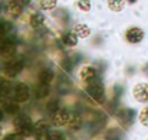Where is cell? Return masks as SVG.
Returning <instances> with one entry per match:
<instances>
[{"mask_svg": "<svg viewBox=\"0 0 148 140\" xmlns=\"http://www.w3.org/2000/svg\"><path fill=\"white\" fill-rule=\"evenodd\" d=\"M39 80L40 83H45V85H49L50 82L53 80V72L50 69H43L39 74Z\"/></svg>", "mask_w": 148, "mask_h": 140, "instance_id": "12", "label": "cell"}, {"mask_svg": "<svg viewBox=\"0 0 148 140\" xmlns=\"http://www.w3.org/2000/svg\"><path fill=\"white\" fill-rule=\"evenodd\" d=\"M1 119H3V113H1V110H0V122H1Z\"/></svg>", "mask_w": 148, "mask_h": 140, "instance_id": "27", "label": "cell"}, {"mask_svg": "<svg viewBox=\"0 0 148 140\" xmlns=\"http://www.w3.org/2000/svg\"><path fill=\"white\" fill-rule=\"evenodd\" d=\"M7 30H9V24L4 22H0V39H3V36L7 33Z\"/></svg>", "mask_w": 148, "mask_h": 140, "instance_id": "24", "label": "cell"}, {"mask_svg": "<svg viewBox=\"0 0 148 140\" xmlns=\"http://www.w3.org/2000/svg\"><path fill=\"white\" fill-rule=\"evenodd\" d=\"M125 37L130 43H140L144 39V30L140 29V27H131V29L127 30Z\"/></svg>", "mask_w": 148, "mask_h": 140, "instance_id": "5", "label": "cell"}, {"mask_svg": "<svg viewBox=\"0 0 148 140\" xmlns=\"http://www.w3.org/2000/svg\"><path fill=\"white\" fill-rule=\"evenodd\" d=\"M29 94H30V90L29 87L25 85V83H19L14 89V99L17 103H25L27 99H29Z\"/></svg>", "mask_w": 148, "mask_h": 140, "instance_id": "6", "label": "cell"}, {"mask_svg": "<svg viewBox=\"0 0 148 140\" xmlns=\"http://www.w3.org/2000/svg\"><path fill=\"white\" fill-rule=\"evenodd\" d=\"M13 49V40L10 39H1L0 40V53H9Z\"/></svg>", "mask_w": 148, "mask_h": 140, "instance_id": "16", "label": "cell"}, {"mask_svg": "<svg viewBox=\"0 0 148 140\" xmlns=\"http://www.w3.org/2000/svg\"><path fill=\"white\" fill-rule=\"evenodd\" d=\"M132 94L137 101L140 103H147L148 101V85L147 83H138L134 86Z\"/></svg>", "mask_w": 148, "mask_h": 140, "instance_id": "3", "label": "cell"}, {"mask_svg": "<svg viewBox=\"0 0 148 140\" xmlns=\"http://www.w3.org/2000/svg\"><path fill=\"white\" fill-rule=\"evenodd\" d=\"M48 110H49L50 113L55 114V113L59 110V101H58V100H52L49 104H48Z\"/></svg>", "mask_w": 148, "mask_h": 140, "instance_id": "23", "label": "cell"}, {"mask_svg": "<svg viewBox=\"0 0 148 140\" xmlns=\"http://www.w3.org/2000/svg\"><path fill=\"white\" fill-rule=\"evenodd\" d=\"M49 94V85H45V83H40L38 87H36V97L38 99H43Z\"/></svg>", "mask_w": 148, "mask_h": 140, "instance_id": "15", "label": "cell"}, {"mask_svg": "<svg viewBox=\"0 0 148 140\" xmlns=\"http://www.w3.org/2000/svg\"><path fill=\"white\" fill-rule=\"evenodd\" d=\"M4 110H6L7 113H10V114H14V113H17L19 106H17L14 101H7V103L4 104Z\"/></svg>", "mask_w": 148, "mask_h": 140, "instance_id": "19", "label": "cell"}, {"mask_svg": "<svg viewBox=\"0 0 148 140\" xmlns=\"http://www.w3.org/2000/svg\"><path fill=\"white\" fill-rule=\"evenodd\" d=\"M43 23H45V17H43V14H40V13H35V14H32V17H30V26H32L33 29H38V27L43 26Z\"/></svg>", "mask_w": 148, "mask_h": 140, "instance_id": "11", "label": "cell"}, {"mask_svg": "<svg viewBox=\"0 0 148 140\" xmlns=\"http://www.w3.org/2000/svg\"><path fill=\"white\" fill-rule=\"evenodd\" d=\"M26 136H23L22 133H12V135H7L6 137H3V140H25Z\"/></svg>", "mask_w": 148, "mask_h": 140, "instance_id": "22", "label": "cell"}, {"mask_svg": "<svg viewBox=\"0 0 148 140\" xmlns=\"http://www.w3.org/2000/svg\"><path fill=\"white\" fill-rule=\"evenodd\" d=\"M69 127L71 129H73V130H78L79 127H81V124H82V119H81V116L79 114H71V119H69Z\"/></svg>", "mask_w": 148, "mask_h": 140, "instance_id": "14", "label": "cell"}, {"mask_svg": "<svg viewBox=\"0 0 148 140\" xmlns=\"http://www.w3.org/2000/svg\"><path fill=\"white\" fill-rule=\"evenodd\" d=\"M88 94L98 103H103V86L99 83V82H95V83H91L88 86Z\"/></svg>", "mask_w": 148, "mask_h": 140, "instance_id": "4", "label": "cell"}, {"mask_svg": "<svg viewBox=\"0 0 148 140\" xmlns=\"http://www.w3.org/2000/svg\"><path fill=\"white\" fill-rule=\"evenodd\" d=\"M69 119H71V114L66 112V110H58L55 114H53V119H52V122H53V124L55 126H65V124H68L69 123Z\"/></svg>", "mask_w": 148, "mask_h": 140, "instance_id": "7", "label": "cell"}, {"mask_svg": "<svg viewBox=\"0 0 148 140\" xmlns=\"http://www.w3.org/2000/svg\"><path fill=\"white\" fill-rule=\"evenodd\" d=\"M140 122H141L143 126H147L148 127V106L141 110V113H140Z\"/></svg>", "mask_w": 148, "mask_h": 140, "instance_id": "20", "label": "cell"}, {"mask_svg": "<svg viewBox=\"0 0 148 140\" xmlns=\"http://www.w3.org/2000/svg\"><path fill=\"white\" fill-rule=\"evenodd\" d=\"M22 10H23V3H22L20 0H10V1H9V4H7V11H9L10 16L17 17V16H20Z\"/></svg>", "mask_w": 148, "mask_h": 140, "instance_id": "8", "label": "cell"}, {"mask_svg": "<svg viewBox=\"0 0 148 140\" xmlns=\"http://www.w3.org/2000/svg\"><path fill=\"white\" fill-rule=\"evenodd\" d=\"M49 139L50 140H65L63 136L59 133V132H50L49 133Z\"/></svg>", "mask_w": 148, "mask_h": 140, "instance_id": "25", "label": "cell"}, {"mask_svg": "<svg viewBox=\"0 0 148 140\" xmlns=\"http://www.w3.org/2000/svg\"><path fill=\"white\" fill-rule=\"evenodd\" d=\"M73 33H75L78 37H81V39H86V37L91 34V29H89L86 24H78V26L75 27Z\"/></svg>", "mask_w": 148, "mask_h": 140, "instance_id": "10", "label": "cell"}, {"mask_svg": "<svg viewBox=\"0 0 148 140\" xmlns=\"http://www.w3.org/2000/svg\"><path fill=\"white\" fill-rule=\"evenodd\" d=\"M0 96H1V94H0Z\"/></svg>", "mask_w": 148, "mask_h": 140, "instance_id": "29", "label": "cell"}, {"mask_svg": "<svg viewBox=\"0 0 148 140\" xmlns=\"http://www.w3.org/2000/svg\"><path fill=\"white\" fill-rule=\"evenodd\" d=\"M95 77H97V70H95L92 66H85V67L81 70V79H82L84 82L91 83Z\"/></svg>", "mask_w": 148, "mask_h": 140, "instance_id": "9", "label": "cell"}, {"mask_svg": "<svg viewBox=\"0 0 148 140\" xmlns=\"http://www.w3.org/2000/svg\"><path fill=\"white\" fill-rule=\"evenodd\" d=\"M20 1H22V3H23V4H29V3H30V1H32V0H20Z\"/></svg>", "mask_w": 148, "mask_h": 140, "instance_id": "26", "label": "cell"}, {"mask_svg": "<svg viewBox=\"0 0 148 140\" xmlns=\"http://www.w3.org/2000/svg\"><path fill=\"white\" fill-rule=\"evenodd\" d=\"M62 42L66 45V46H76V43H78V36L75 34V33H72V32H69V33H66V34H63V37H62Z\"/></svg>", "mask_w": 148, "mask_h": 140, "instance_id": "13", "label": "cell"}, {"mask_svg": "<svg viewBox=\"0 0 148 140\" xmlns=\"http://www.w3.org/2000/svg\"><path fill=\"white\" fill-rule=\"evenodd\" d=\"M108 6L114 11H121L124 9V0H108Z\"/></svg>", "mask_w": 148, "mask_h": 140, "instance_id": "17", "label": "cell"}, {"mask_svg": "<svg viewBox=\"0 0 148 140\" xmlns=\"http://www.w3.org/2000/svg\"><path fill=\"white\" fill-rule=\"evenodd\" d=\"M23 66L25 64H23V62L20 59H13V60H10V62L6 63L4 72H6V74L9 77H14V76H17L23 70Z\"/></svg>", "mask_w": 148, "mask_h": 140, "instance_id": "2", "label": "cell"}, {"mask_svg": "<svg viewBox=\"0 0 148 140\" xmlns=\"http://www.w3.org/2000/svg\"><path fill=\"white\" fill-rule=\"evenodd\" d=\"M127 1H130V3H135L137 0H127Z\"/></svg>", "mask_w": 148, "mask_h": 140, "instance_id": "28", "label": "cell"}, {"mask_svg": "<svg viewBox=\"0 0 148 140\" xmlns=\"http://www.w3.org/2000/svg\"><path fill=\"white\" fill-rule=\"evenodd\" d=\"M39 4H40V9H43V10H52L56 7L58 0H40Z\"/></svg>", "mask_w": 148, "mask_h": 140, "instance_id": "18", "label": "cell"}, {"mask_svg": "<svg viewBox=\"0 0 148 140\" xmlns=\"http://www.w3.org/2000/svg\"><path fill=\"white\" fill-rule=\"evenodd\" d=\"M14 126L17 127L19 133H22L26 137L29 135H32V132H33V124H32V122H30V119L27 116H19V117H16L14 119Z\"/></svg>", "mask_w": 148, "mask_h": 140, "instance_id": "1", "label": "cell"}, {"mask_svg": "<svg viewBox=\"0 0 148 140\" xmlns=\"http://www.w3.org/2000/svg\"><path fill=\"white\" fill-rule=\"evenodd\" d=\"M78 7L82 10V11H88L91 10V1L89 0H78Z\"/></svg>", "mask_w": 148, "mask_h": 140, "instance_id": "21", "label": "cell"}]
</instances>
